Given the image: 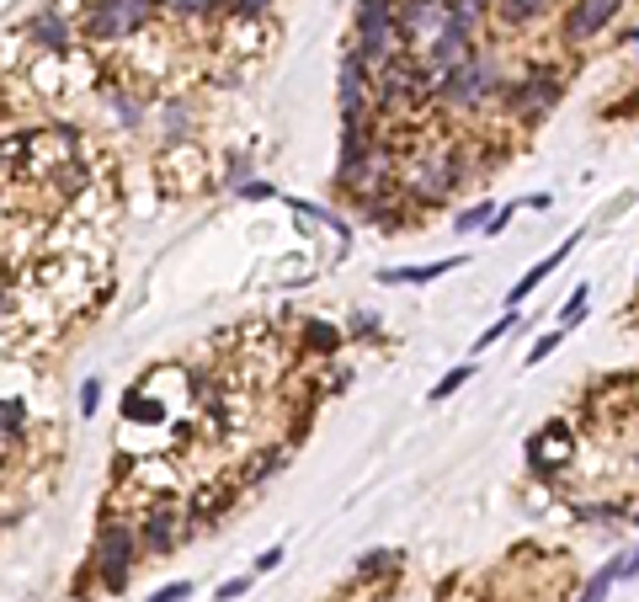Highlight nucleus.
<instances>
[{"label": "nucleus", "mask_w": 639, "mask_h": 602, "mask_svg": "<svg viewBox=\"0 0 639 602\" xmlns=\"http://www.w3.org/2000/svg\"><path fill=\"white\" fill-rule=\"evenodd\" d=\"M357 32H363V64H389L399 59V32H395V5L389 0H363L357 5Z\"/></svg>", "instance_id": "obj_2"}, {"label": "nucleus", "mask_w": 639, "mask_h": 602, "mask_svg": "<svg viewBox=\"0 0 639 602\" xmlns=\"http://www.w3.org/2000/svg\"><path fill=\"white\" fill-rule=\"evenodd\" d=\"M490 80H495V64H490L485 54H469L458 69L442 75V96H448L453 107H474V101L490 91Z\"/></svg>", "instance_id": "obj_4"}, {"label": "nucleus", "mask_w": 639, "mask_h": 602, "mask_svg": "<svg viewBox=\"0 0 639 602\" xmlns=\"http://www.w3.org/2000/svg\"><path fill=\"white\" fill-rule=\"evenodd\" d=\"M160 0H91L86 5V37L91 43H122L154 22Z\"/></svg>", "instance_id": "obj_1"}, {"label": "nucleus", "mask_w": 639, "mask_h": 602, "mask_svg": "<svg viewBox=\"0 0 639 602\" xmlns=\"http://www.w3.org/2000/svg\"><path fill=\"white\" fill-rule=\"evenodd\" d=\"M277 560H282V549H267V554L256 560V571H277Z\"/></svg>", "instance_id": "obj_31"}, {"label": "nucleus", "mask_w": 639, "mask_h": 602, "mask_svg": "<svg viewBox=\"0 0 639 602\" xmlns=\"http://www.w3.org/2000/svg\"><path fill=\"white\" fill-rule=\"evenodd\" d=\"M144 544H150L154 554H165V549L176 544V512H171V507H154L150 517H144Z\"/></svg>", "instance_id": "obj_10"}, {"label": "nucleus", "mask_w": 639, "mask_h": 602, "mask_svg": "<svg viewBox=\"0 0 639 602\" xmlns=\"http://www.w3.org/2000/svg\"><path fill=\"white\" fill-rule=\"evenodd\" d=\"M27 37L43 54H69V22H64L59 11H37L27 22Z\"/></svg>", "instance_id": "obj_9"}, {"label": "nucleus", "mask_w": 639, "mask_h": 602, "mask_svg": "<svg viewBox=\"0 0 639 602\" xmlns=\"http://www.w3.org/2000/svg\"><path fill=\"white\" fill-rule=\"evenodd\" d=\"M490 219H495L490 208H474V214H463V219H458V229H480V224H490Z\"/></svg>", "instance_id": "obj_25"}, {"label": "nucleus", "mask_w": 639, "mask_h": 602, "mask_svg": "<svg viewBox=\"0 0 639 602\" xmlns=\"http://www.w3.org/2000/svg\"><path fill=\"white\" fill-rule=\"evenodd\" d=\"M96 406H101V379H86L80 384V416H96Z\"/></svg>", "instance_id": "obj_19"}, {"label": "nucleus", "mask_w": 639, "mask_h": 602, "mask_svg": "<svg viewBox=\"0 0 639 602\" xmlns=\"http://www.w3.org/2000/svg\"><path fill=\"white\" fill-rule=\"evenodd\" d=\"M160 5H171L176 16H192V22H197V16H208V11H213V0H160Z\"/></svg>", "instance_id": "obj_17"}, {"label": "nucleus", "mask_w": 639, "mask_h": 602, "mask_svg": "<svg viewBox=\"0 0 639 602\" xmlns=\"http://www.w3.org/2000/svg\"><path fill=\"white\" fill-rule=\"evenodd\" d=\"M612 581H618V565H608L602 576H591V586H586V597H580V602H602V597H608Z\"/></svg>", "instance_id": "obj_16"}, {"label": "nucleus", "mask_w": 639, "mask_h": 602, "mask_svg": "<svg viewBox=\"0 0 639 602\" xmlns=\"http://www.w3.org/2000/svg\"><path fill=\"white\" fill-rule=\"evenodd\" d=\"M240 197H250V203H256V197H272V187H267V182H245Z\"/></svg>", "instance_id": "obj_27"}, {"label": "nucleus", "mask_w": 639, "mask_h": 602, "mask_svg": "<svg viewBox=\"0 0 639 602\" xmlns=\"http://www.w3.org/2000/svg\"><path fill=\"white\" fill-rule=\"evenodd\" d=\"M186 128H192V101L171 96V101H165V139H171V144H186Z\"/></svg>", "instance_id": "obj_11"}, {"label": "nucleus", "mask_w": 639, "mask_h": 602, "mask_svg": "<svg viewBox=\"0 0 639 602\" xmlns=\"http://www.w3.org/2000/svg\"><path fill=\"white\" fill-rule=\"evenodd\" d=\"M0 315H5V288H0Z\"/></svg>", "instance_id": "obj_32"}, {"label": "nucleus", "mask_w": 639, "mask_h": 602, "mask_svg": "<svg viewBox=\"0 0 639 602\" xmlns=\"http://www.w3.org/2000/svg\"><path fill=\"white\" fill-rule=\"evenodd\" d=\"M463 379H469V368H453L448 379H442V384H437V389H431V400H448V395H453V389H458V384H463Z\"/></svg>", "instance_id": "obj_22"}, {"label": "nucleus", "mask_w": 639, "mask_h": 602, "mask_svg": "<svg viewBox=\"0 0 639 602\" xmlns=\"http://www.w3.org/2000/svg\"><path fill=\"white\" fill-rule=\"evenodd\" d=\"M395 565V554H367L363 560V576H373V571H389Z\"/></svg>", "instance_id": "obj_26"}, {"label": "nucleus", "mask_w": 639, "mask_h": 602, "mask_svg": "<svg viewBox=\"0 0 639 602\" xmlns=\"http://www.w3.org/2000/svg\"><path fill=\"white\" fill-rule=\"evenodd\" d=\"M554 101H559V80H554L548 69H533V75L517 86V96H512V107H517L522 118H538V112L554 107Z\"/></svg>", "instance_id": "obj_7"}, {"label": "nucleus", "mask_w": 639, "mask_h": 602, "mask_svg": "<svg viewBox=\"0 0 639 602\" xmlns=\"http://www.w3.org/2000/svg\"><path fill=\"white\" fill-rule=\"evenodd\" d=\"M245 592V581H224V586H218V602H235Z\"/></svg>", "instance_id": "obj_30"}, {"label": "nucleus", "mask_w": 639, "mask_h": 602, "mask_svg": "<svg viewBox=\"0 0 639 602\" xmlns=\"http://www.w3.org/2000/svg\"><path fill=\"white\" fill-rule=\"evenodd\" d=\"M272 0H229V11H235V22H256L261 11H267Z\"/></svg>", "instance_id": "obj_18"}, {"label": "nucleus", "mask_w": 639, "mask_h": 602, "mask_svg": "<svg viewBox=\"0 0 639 602\" xmlns=\"http://www.w3.org/2000/svg\"><path fill=\"white\" fill-rule=\"evenodd\" d=\"M554 347H559V342H554V336H544V342H538V347L527 352V363H544V357H548V352H554Z\"/></svg>", "instance_id": "obj_28"}, {"label": "nucleus", "mask_w": 639, "mask_h": 602, "mask_svg": "<svg viewBox=\"0 0 639 602\" xmlns=\"http://www.w3.org/2000/svg\"><path fill=\"white\" fill-rule=\"evenodd\" d=\"M277 464H282V453H277V448H267V453H256V459L245 464V480H267Z\"/></svg>", "instance_id": "obj_15"}, {"label": "nucleus", "mask_w": 639, "mask_h": 602, "mask_svg": "<svg viewBox=\"0 0 639 602\" xmlns=\"http://www.w3.org/2000/svg\"><path fill=\"white\" fill-rule=\"evenodd\" d=\"M367 107V64L352 54V59L341 64V118L346 123H357Z\"/></svg>", "instance_id": "obj_8"}, {"label": "nucleus", "mask_w": 639, "mask_h": 602, "mask_svg": "<svg viewBox=\"0 0 639 602\" xmlns=\"http://www.w3.org/2000/svg\"><path fill=\"white\" fill-rule=\"evenodd\" d=\"M16 416H27L22 400H5V406H0V438H11V421H16Z\"/></svg>", "instance_id": "obj_24"}, {"label": "nucleus", "mask_w": 639, "mask_h": 602, "mask_svg": "<svg viewBox=\"0 0 639 602\" xmlns=\"http://www.w3.org/2000/svg\"><path fill=\"white\" fill-rule=\"evenodd\" d=\"M565 251H570V240H565V246H559V251L548 256V261H538V267H533V272H527V278H522V283L512 288V299H522V293H533V283H544L548 272H554V267H559V261H565Z\"/></svg>", "instance_id": "obj_14"}, {"label": "nucleus", "mask_w": 639, "mask_h": 602, "mask_svg": "<svg viewBox=\"0 0 639 602\" xmlns=\"http://www.w3.org/2000/svg\"><path fill=\"white\" fill-rule=\"evenodd\" d=\"M133 554H139V533H133L128 523H107L101 539H96V571L107 581V592H122V586H128Z\"/></svg>", "instance_id": "obj_3"}, {"label": "nucleus", "mask_w": 639, "mask_h": 602, "mask_svg": "<svg viewBox=\"0 0 639 602\" xmlns=\"http://www.w3.org/2000/svg\"><path fill=\"white\" fill-rule=\"evenodd\" d=\"M304 347L320 352V357H331V352L341 347V331H335V325H325V320H309V325H304Z\"/></svg>", "instance_id": "obj_12"}, {"label": "nucleus", "mask_w": 639, "mask_h": 602, "mask_svg": "<svg viewBox=\"0 0 639 602\" xmlns=\"http://www.w3.org/2000/svg\"><path fill=\"white\" fill-rule=\"evenodd\" d=\"M458 176H463L458 155H437V160H426V165H416L405 182H410V192H416L421 203H442V197L458 187Z\"/></svg>", "instance_id": "obj_5"}, {"label": "nucleus", "mask_w": 639, "mask_h": 602, "mask_svg": "<svg viewBox=\"0 0 639 602\" xmlns=\"http://www.w3.org/2000/svg\"><path fill=\"white\" fill-rule=\"evenodd\" d=\"M559 453H565V443H559V438H548V443H544V459H538V464H544V470H548V464H554Z\"/></svg>", "instance_id": "obj_29"}, {"label": "nucleus", "mask_w": 639, "mask_h": 602, "mask_svg": "<svg viewBox=\"0 0 639 602\" xmlns=\"http://www.w3.org/2000/svg\"><path fill=\"white\" fill-rule=\"evenodd\" d=\"M107 101H112V112H118L128 128H139L144 123V101H133V96L122 91V86H107Z\"/></svg>", "instance_id": "obj_13"}, {"label": "nucleus", "mask_w": 639, "mask_h": 602, "mask_svg": "<svg viewBox=\"0 0 639 602\" xmlns=\"http://www.w3.org/2000/svg\"><path fill=\"white\" fill-rule=\"evenodd\" d=\"M580 315H586V288H576V293L565 299V325H576Z\"/></svg>", "instance_id": "obj_23"}, {"label": "nucleus", "mask_w": 639, "mask_h": 602, "mask_svg": "<svg viewBox=\"0 0 639 602\" xmlns=\"http://www.w3.org/2000/svg\"><path fill=\"white\" fill-rule=\"evenodd\" d=\"M182 597H192V581H171V586H160L150 602H182Z\"/></svg>", "instance_id": "obj_20"}, {"label": "nucleus", "mask_w": 639, "mask_h": 602, "mask_svg": "<svg viewBox=\"0 0 639 602\" xmlns=\"http://www.w3.org/2000/svg\"><path fill=\"white\" fill-rule=\"evenodd\" d=\"M544 11V0H506V16L512 22H522V16H538Z\"/></svg>", "instance_id": "obj_21"}, {"label": "nucleus", "mask_w": 639, "mask_h": 602, "mask_svg": "<svg viewBox=\"0 0 639 602\" xmlns=\"http://www.w3.org/2000/svg\"><path fill=\"white\" fill-rule=\"evenodd\" d=\"M618 5H623V0H580L576 11H570V22H565V37H570V43H586L591 32H602L612 16H618Z\"/></svg>", "instance_id": "obj_6"}]
</instances>
